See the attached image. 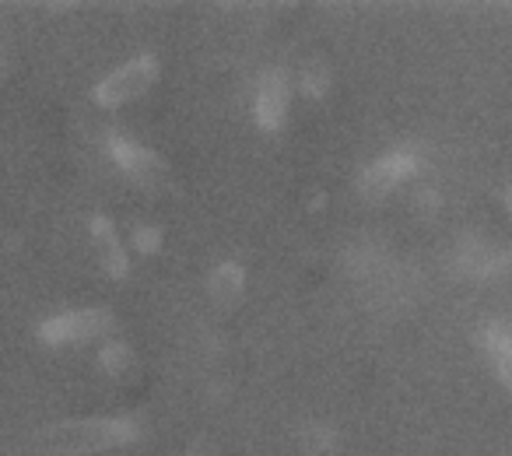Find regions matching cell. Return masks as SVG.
<instances>
[{"label":"cell","mask_w":512,"mask_h":456,"mask_svg":"<svg viewBox=\"0 0 512 456\" xmlns=\"http://www.w3.org/2000/svg\"><path fill=\"white\" fill-rule=\"evenodd\" d=\"M113 313L109 309H81V313L53 316L39 327V341L43 344H74V341H92V337L106 334L113 327Z\"/></svg>","instance_id":"3"},{"label":"cell","mask_w":512,"mask_h":456,"mask_svg":"<svg viewBox=\"0 0 512 456\" xmlns=\"http://www.w3.org/2000/svg\"><path fill=\"white\" fill-rule=\"evenodd\" d=\"M134 418H85V421H64L43 435L46 446L57 453H102V449L127 446L137 439Z\"/></svg>","instance_id":"1"},{"label":"cell","mask_w":512,"mask_h":456,"mask_svg":"<svg viewBox=\"0 0 512 456\" xmlns=\"http://www.w3.org/2000/svg\"><path fill=\"white\" fill-rule=\"evenodd\" d=\"M186 456H218V449H214V442L207 439V435H200V439H193V446Z\"/></svg>","instance_id":"13"},{"label":"cell","mask_w":512,"mask_h":456,"mask_svg":"<svg viewBox=\"0 0 512 456\" xmlns=\"http://www.w3.org/2000/svg\"><path fill=\"white\" fill-rule=\"evenodd\" d=\"M4 71H8V60L0 57V78H4Z\"/></svg>","instance_id":"14"},{"label":"cell","mask_w":512,"mask_h":456,"mask_svg":"<svg viewBox=\"0 0 512 456\" xmlns=\"http://www.w3.org/2000/svg\"><path fill=\"white\" fill-rule=\"evenodd\" d=\"M155 81H158V60L144 53V57H134L123 67H116L109 78H102L99 85H95V102L109 109L127 106V102L141 99Z\"/></svg>","instance_id":"2"},{"label":"cell","mask_w":512,"mask_h":456,"mask_svg":"<svg viewBox=\"0 0 512 456\" xmlns=\"http://www.w3.org/2000/svg\"><path fill=\"white\" fill-rule=\"evenodd\" d=\"M92 246H95V257H99V267L109 278H127V267H130L127 250H123L113 221L106 214H95L92 218Z\"/></svg>","instance_id":"7"},{"label":"cell","mask_w":512,"mask_h":456,"mask_svg":"<svg viewBox=\"0 0 512 456\" xmlns=\"http://www.w3.org/2000/svg\"><path fill=\"white\" fill-rule=\"evenodd\" d=\"M102 369H106L113 379H130L137 369L134 351H130L127 344H109V348L102 351Z\"/></svg>","instance_id":"10"},{"label":"cell","mask_w":512,"mask_h":456,"mask_svg":"<svg viewBox=\"0 0 512 456\" xmlns=\"http://www.w3.org/2000/svg\"><path fill=\"white\" fill-rule=\"evenodd\" d=\"M418 169V162H414V155H407V151H397V155H386V158H376V162L369 165V169L362 172V193L365 197H386V193L393 190V186L404 183L411 172Z\"/></svg>","instance_id":"6"},{"label":"cell","mask_w":512,"mask_h":456,"mask_svg":"<svg viewBox=\"0 0 512 456\" xmlns=\"http://www.w3.org/2000/svg\"><path fill=\"white\" fill-rule=\"evenodd\" d=\"M109 151H113L116 165H120L130 179L148 186V190H162V186L169 183V169H165V162L155 151L137 148V144L123 141V137H109Z\"/></svg>","instance_id":"4"},{"label":"cell","mask_w":512,"mask_h":456,"mask_svg":"<svg viewBox=\"0 0 512 456\" xmlns=\"http://www.w3.org/2000/svg\"><path fill=\"white\" fill-rule=\"evenodd\" d=\"M158 243H162V232H158L155 225H141L134 232V246L141 253H155L158 250Z\"/></svg>","instance_id":"12"},{"label":"cell","mask_w":512,"mask_h":456,"mask_svg":"<svg viewBox=\"0 0 512 456\" xmlns=\"http://www.w3.org/2000/svg\"><path fill=\"white\" fill-rule=\"evenodd\" d=\"M207 292H211V299L218 302V306L232 309L235 302L242 299V292H246V274H242L239 264H221L211 271V278H207Z\"/></svg>","instance_id":"8"},{"label":"cell","mask_w":512,"mask_h":456,"mask_svg":"<svg viewBox=\"0 0 512 456\" xmlns=\"http://www.w3.org/2000/svg\"><path fill=\"white\" fill-rule=\"evenodd\" d=\"M302 88H306V95H313V99H323L330 88V67L327 60H313V64H306V71H302Z\"/></svg>","instance_id":"11"},{"label":"cell","mask_w":512,"mask_h":456,"mask_svg":"<svg viewBox=\"0 0 512 456\" xmlns=\"http://www.w3.org/2000/svg\"><path fill=\"white\" fill-rule=\"evenodd\" d=\"M288 120V74L267 71L256 88V123L271 134H278Z\"/></svg>","instance_id":"5"},{"label":"cell","mask_w":512,"mask_h":456,"mask_svg":"<svg viewBox=\"0 0 512 456\" xmlns=\"http://www.w3.org/2000/svg\"><path fill=\"white\" fill-rule=\"evenodd\" d=\"M484 351H488L491 369L502 379V386L512 390V337L505 334V327H498V323L484 327Z\"/></svg>","instance_id":"9"}]
</instances>
